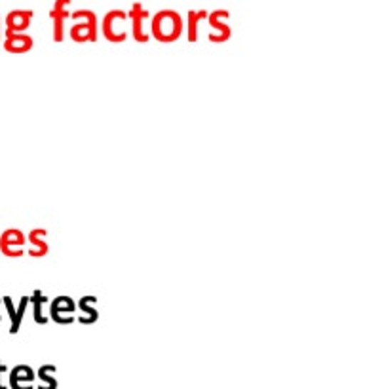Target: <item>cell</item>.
<instances>
[{"instance_id":"1","label":"cell","mask_w":365,"mask_h":389,"mask_svg":"<svg viewBox=\"0 0 365 389\" xmlns=\"http://www.w3.org/2000/svg\"><path fill=\"white\" fill-rule=\"evenodd\" d=\"M181 17L175 11L164 10L153 19V36L160 42H175L181 36Z\"/></svg>"},{"instance_id":"2","label":"cell","mask_w":365,"mask_h":389,"mask_svg":"<svg viewBox=\"0 0 365 389\" xmlns=\"http://www.w3.org/2000/svg\"><path fill=\"white\" fill-rule=\"evenodd\" d=\"M86 17V23L82 25H74L71 28V38L74 42H96L97 40V17L93 11L82 10L80 11Z\"/></svg>"},{"instance_id":"3","label":"cell","mask_w":365,"mask_h":389,"mask_svg":"<svg viewBox=\"0 0 365 389\" xmlns=\"http://www.w3.org/2000/svg\"><path fill=\"white\" fill-rule=\"evenodd\" d=\"M76 310V304H74L73 299L68 296H57L53 299L50 306L51 319L56 323H61V325H68V323L74 321V316H65V313H73Z\"/></svg>"},{"instance_id":"4","label":"cell","mask_w":365,"mask_h":389,"mask_svg":"<svg viewBox=\"0 0 365 389\" xmlns=\"http://www.w3.org/2000/svg\"><path fill=\"white\" fill-rule=\"evenodd\" d=\"M120 19H125V14L120 10L110 11V14H107L105 19H103V34H105V38L110 40V42H124L125 36H128V34H122L116 31Z\"/></svg>"},{"instance_id":"5","label":"cell","mask_w":365,"mask_h":389,"mask_svg":"<svg viewBox=\"0 0 365 389\" xmlns=\"http://www.w3.org/2000/svg\"><path fill=\"white\" fill-rule=\"evenodd\" d=\"M33 36L25 33H10L6 31V40L4 48L11 53H23V51H29L33 48Z\"/></svg>"},{"instance_id":"6","label":"cell","mask_w":365,"mask_h":389,"mask_svg":"<svg viewBox=\"0 0 365 389\" xmlns=\"http://www.w3.org/2000/svg\"><path fill=\"white\" fill-rule=\"evenodd\" d=\"M68 4V0H57L56 8L51 10V19H53V40L61 42L63 40V19L68 16V11L65 10V6Z\"/></svg>"},{"instance_id":"7","label":"cell","mask_w":365,"mask_h":389,"mask_svg":"<svg viewBox=\"0 0 365 389\" xmlns=\"http://www.w3.org/2000/svg\"><path fill=\"white\" fill-rule=\"evenodd\" d=\"M148 17V11H145L139 4L133 6V10H131V21H133V25H131V31H133V38L137 40V42H147L148 40V34L143 31V19H147Z\"/></svg>"},{"instance_id":"8","label":"cell","mask_w":365,"mask_h":389,"mask_svg":"<svg viewBox=\"0 0 365 389\" xmlns=\"http://www.w3.org/2000/svg\"><path fill=\"white\" fill-rule=\"evenodd\" d=\"M222 14H227V10H217V11H213V14H211V16H210L211 27H213L217 31V33H211L210 34L211 42H225V40L230 38V28H228L227 25H222V23L219 21V17H221Z\"/></svg>"},{"instance_id":"9","label":"cell","mask_w":365,"mask_h":389,"mask_svg":"<svg viewBox=\"0 0 365 389\" xmlns=\"http://www.w3.org/2000/svg\"><path fill=\"white\" fill-rule=\"evenodd\" d=\"M33 17V11H11L8 19H6V25H8V31L10 33H21L29 27V19Z\"/></svg>"},{"instance_id":"10","label":"cell","mask_w":365,"mask_h":389,"mask_svg":"<svg viewBox=\"0 0 365 389\" xmlns=\"http://www.w3.org/2000/svg\"><path fill=\"white\" fill-rule=\"evenodd\" d=\"M44 236H48V232H46L44 228H38V230H33L29 234L31 243L36 245V249H33V251L29 253L31 256H34V259H40V256H46V254H48V243H46V239H42Z\"/></svg>"},{"instance_id":"11","label":"cell","mask_w":365,"mask_h":389,"mask_svg":"<svg viewBox=\"0 0 365 389\" xmlns=\"http://www.w3.org/2000/svg\"><path fill=\"white\" fill-rule=\"evenodd\" d=\"M25 243V236H23L19 230H6L2 236H0V251L4 254H8V249L10 245H23Z\"/></svg>"},{"instance_id":"12","label":"cell","mask_w":365,"mask_h":389,"mask_svg":"<svg viewBox=\"0 0 365 389\" xmlns=\"http://www.w3.org/2000/svg\"><path fill=\"white\" fill-rule=\"evenodd\" d=\"M96 296H84V299L80 300L78 302V308L84 313H88L86 317H78V321L82 323V325H90V323H96L97 321V317H99V313H97L96 308H91V302H96Z\"/></svg>"},{"instance_id":"13","label":"cell","mask_w":365,"mask_h":389,"mask_svg":"<svg viewBox=\"0 0 365 389\" xmlns=\"http://www.w3.org/2000/svg\"><path fill=\"white\" fill-rule=\"evenodd\" d=\"M29 299H31V296H21V302H19V306H17V311H14V316L10 317L11 319L10 333L11 334H16L17 331H19V327H21L23 316H25V310H27V306H29Z\"/></svg>"},{"instance_id":"14","label":"cell","mask_w":365,"mask_h":389,"mask_svg":"<svg viewBox=\"0 0 365 389\" xmlns=\"http://www.w3.org/2000/svg\"><path fill=\"white\" fill-rule=\"evenodd\" d=\"M207 17L205 11H188V42H196L198 38V19Z\"/></svg>"},{"instance_id":"15","label":"cell","mask_w":365,"mask_h":389,"mask_svg":"<svg viewBox=\"0 0 365 389\" xmlns=\"http://www.w3.org/2000/svg\"><path fill=\"white\" fill-rule=\"evenodd\" d=\"M31 302H34V321L40 323V325H46L48 323V317L44 316V311H42V306L48 302V299L46 296H42V293L40 291H36L34 293V299H29Z\"/></svg>"},{"instance_id":"16","label":"cell","mask_w":365,"mask_h":389,"mask_svg":"<svg viewBox=\"0 0 365 389\" xmlns=\"http://www.w3.org/2000/svg\"><path fill=\"white\" fill-rule=\"evenodd\" d=\"M33 378H34L33 368H29V367H25V365H21V367L14 368V373H11L10 384L14 385V388H17L21 380H25V382H33Z\"/></svg>"},{"instance_id":"17","label":"cell","mask_w":365,"mask_h":389,"mask_svg":"<svg viewBox=\"0 0 365 389\" xmlns=\"http://www.w3.org/2000/svg\"><path fill=\"white\" fill-rule=\"evenodd\" d=\"M57 368L53 367V365H46V367H42L38 370V376H40V380H44L46 384L50 385V388H56L57 385V380L53 378V376H51V374L56 373Z\"/></svg>"},{"instance_id":"18","label":"cell","mask_w":365,"mask_h":389,"mask_svg":"<svg viewBox=\"0 0 365 389\" xmlns=\"http://www.w3.org/2000/svg\"><path fill=\"white\" fill-rule=\"evenodd\" d=\"M0 370H4V365H0Z\"/></svg>"},{"instance_id":"19","label":"cell","mask_w":365,"mask_h":389,"mask_svg":"<svg viewBox=\"0 0 365 389\" xmlns=\"http://www.w3.org/2000/svg\"><path fill=\"white\" fill-rule=\"evenodd\" d=\"M0 319H2V313H0Z\"/></svg>"}]
</instances>
